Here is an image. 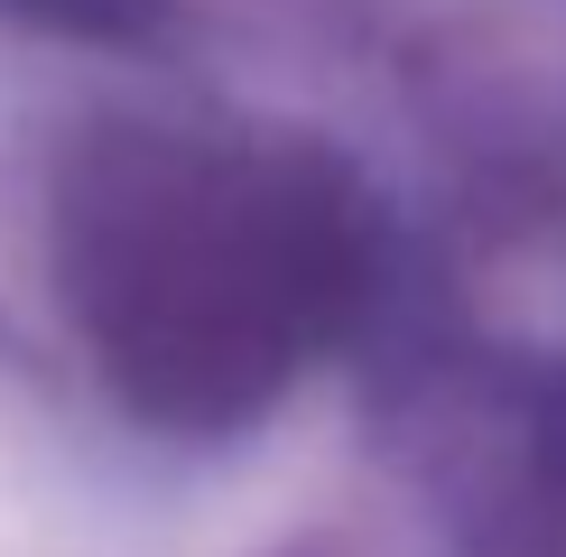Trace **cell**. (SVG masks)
Returning a JSON list of instances; mask_svg holds the SVG:
<instances>
[{
	"label": "cell",
	"instance_id": "1",
	"mask_svg": "<svg viewBox=\"0 0 566 557\" xmlns=\"http://www.w3.org/2000/svg\"><path fill=\"white\" fill-rule=\"evenodd\" d=\"M75 278L112 381L158 418H232L289 381L297 344L335 316L353 232L261 158H205L139 139L103 196L75 204Z\"/></svg>",
	"mask_w": 566,
	"mask_h": 557
}]
</instances>
